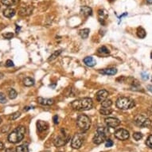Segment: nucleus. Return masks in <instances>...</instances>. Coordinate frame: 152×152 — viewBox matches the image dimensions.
I'll use <instances>...</instances> for the list:
<instances>
[{
	"mask_svg": "<svg viewBox=\"0 0 152 152\" xmlns=\"http://www.w3.org/2000/svg\"><path fill=\"white\" fill-rule=\"evenodd\" d=\"M71 106L77 111H88L93 107V101L91 98H81L72 102Z\"/></svg>",
	"mask_w": 152,
	"mask_h": 152,
	"instance_id": "1",
	"label": "nucleus"
},
{
	"mask_svg": "<svg viewBox=\"0 0 152 152\" xmlns=\"http://www.w3.org/2000/svg\"><path fill=\"white\" fill-rule=\"evenodd\" d=\"M26 133V128L23 126H19L16 128L11 134L8 135V141L11 143H19L24 139Z\"/></svg>",
	"mask_w": 152,
	"mask_h": 152,
	"instance_id": "2",
	"label": "nucleus"
},
{
	"mask_svg": "<svg viewBox=\"0 0 152 152\" xmlns=\"http://www.w3.org/2000/svg\"><path fill=\"white\" fill-rule=\"evenodd\" d=\"M109 135V130L108 128H104V127H100L96 130V132L94 135L93 141L95 144L100 145L102 143H104L107 139V138Z\"/></svg>",
	"mask_w": 152,
	"mask_h": 152,
	"instance_id": "3",
	"label": "nucleus"
},
{
	"mask_svg": "<svg viewBox=\"0 0 152 152\" xmlns=\"http://www.w3.org/2000/svg\"><path fill=\"white\" fill-rule=\"evenodd\" d=\"M135 101L133 100L132 99L129 97L122 96V97L119 98L116 100L117 108H119L120 109H131V108H132L133 107H135Z\"/></svg>",
	"mask_w": 152,
	"mask_h": 152,
	"instance_id": "4",
	"label": "nucleus"
},
{
	"mask_svg": "<svg viewBox=\"0 0 152 152\" xmlns=\"http://www.w3.org/2000/svg\"><path fill=\"white\" fill-rule=\"evenodd\" d=\"M77 124L79 128L82 132H87L91 127V120L88 116L86 115H80L77 118Z\"/></svg>",
	"mask_w": 152,
	"mask_h": 152,
	"instance_id": "5",
	"label": "nucleus"
},
{
	"mask_svg": "<svg viewBox=\"0 0 152 152\" xmlns=\"http://www.w3.org/2000/svg\"><path fill=\"white\" fill-rule=\"evenodd\" d=\"M135 124L137 126L139 127H141V128H147L151 125V121L149 119L148 117L145 116L143 115H138L135 118Z\"/></svg>",
	"mask_w": 152,
	"mask_h": 152,
	"instance_id": "6",
	"label": "nucleus"
},
{
	"mask_svg": "<svg viewBox=\"0 0 152 152\" xmlns=\"http://www.w3.org/2000/svg\"><path fill=\"white\" fill-rule=\"evenodd\" d=\"M85 140V136L82 134H76L71 142V146L74 149H79L81 147Z\"/></svg>",
	"mask_w": 152,
	"mask_h": 152,
	"instance_id": "7",
	"label": "nucleus"
},
{
	"mask_svg": "<svg viewBox=\"0 0 152 152\" xmlns=\"http://www.w3.org/2000/svg\"><path fill=\"white\" fill-rule=\"evenodd\" d=\"M69 135H67L66 134H65V133H61L60 135H58L54 140V144L56 147H62L69 142Z\"/></svg>",
	"mask_w": 152,
	"mask_h": 152,
	"instance_id": "8",
	"label": "nucleus"
},
{
	"mask_svg": "<svg viewBox=\"0 0 152 152\" xmlns=\"http://www.w3.org/2000/svg\"><path fill=\"white\" fill-rule=\"evenodd\" d=\"M114 135L116 139H120V140H126L129 138L130 134H129L128 131H127L125 129L120 128L117 130L116 132H115V134H114Z\"/></svg>",
	"mask_w": 152,
	"mask_h": 152,
	"instance_id": "9",
	"label": "nucleus"
},
{
	"mask_svg": "<svg viewBox=\"0 0 152 152\" xmlns=\"http://www.w3.org/2000/svg\"><path fill=\"white\" fill-rule=\"evenodd\" d=\"M120 120H118L116 118H113V117H108L105 119V124H107L108 127L109 128H115L118 126L120 125Z\"/></svg>",
	"mask_w": 152,
	"mask_h": 152,
	"instance_id": "10",
	"label": "nucleus"
},
{
	"mask_svg": "<svg viewBox=\"0 0 152 152\" xmlns=\"http://www.w3.org/2000/svg\"><path fill=\"white\" fill-rule=\"evenodd\" d=\"M96 100H97V101H99V102L104 101V100H106L107 97L108 96V92L105 89L100 90L97 93H96Z\"/></svg>",
	"mask_w": 152,
	"mask_h": 152,
	"instance_id": "11",
	"label": "nucleus"
},
{
	"mask_svg": "<svg viewBox=\"0 0 152 152\" xmlns=\"http://www.w3.org/2000/svg\"><path fill=\"white\" fill-rule=\"evenodd\" d=\"M38 103L41 105L44 106H50L54 104V100L53 99H47V98L38 97Z\"/></svg>",
	"mask_w": 152,
	"mask_h": 152,
	"instance_id": "12",
	"label": "nucleus"
},
{
	"mask_svg": "<svg viewBox=\"0 0 152 152\" xmlns=\"http://www.w3.org/2000/svg\"><path fill=\"white\" fill-rule=\"evenodd\" d=\"M37 128H38V131L39 132H42L48 129L49 124H48V123L45 122V121L39 120L37 123Z\"/></svg>",
	"mask_w": 152,
	"mask_h": 152,
	"instance_id": "13",
	"label": "nucleus"
},
{
	"mask_svg": "<svg viewBox=\"0 0 152 152\" xmlns=\"http://www.w3.org/2000/svg\"><path fill=\"white\" fill-rule=\"evenodd\" d=\"M81 14L83 15L84 16H85V17L91 16L93 15V10H92V8L89 7L84 6V7H81Z\"/></svg>",
	"mask_w": 152,
	"mask_h": 152,
	"instance_id": "14",
	"label": "nucleus"
},
{
	"mask_svg": "<svg viewBox=\"0 0 152 152\" xmlns=\"http://www.w3.org/2000/svg\"><path fill=\"white\" fill-rule=\"evenodd\" d=\"M15 10L13 9V8H7L3 11V15L6 17V18H8V19H11L15 15Z\"/></svg>",
	"mask_w": 152,
	"mask_h": 152,
	"instance_id": "15",
	"label": "nucleus"
},
{
	"mask_svg": "<svg viewBox=\"0 0 152 152\" xmlns=\"http://www.w3.org/2000/svg\"><path fill=\"white\" fill-rule=\"evenodd\" d=\"M33 11V7H22L20 9L19 14L22 16H27L30 15Z\"/></svg>",
	"mask_w": 152,
	"mask_h": 152,
	"instance_id": "16",
	"label": "nucleus"
},
{
	"mask_svg": "<svg viewBox=\"0 0 152 152\" xmlns=\"http://www.w3.org/2000/svg\"><path fill=\"white\" fill-rule=\"evenodd\" d=\"M100 73H102V74L113 76V75H116L117 73V69H115V68H108V69H105L100 70Z\"/></svg>",
	"mask_w": 152,
	"mask_h": 152,
	"instance_id": "17",
	"label": "nucleus"
},
{
	"mask_svg": "<svg viewBox=\"0 0 152 152\" xmlns=\"http://www.w3.org/2000/svg\"><path fill=\"white\" fill-rule=\"evenodd\" d=\"M84 62H85V64L87 66L89 67H93L96 64V60L93 57H85L84 59Z\"/></svg>",
	"mask_w": 152,
	"mask_h": 152,
	"instance_id": "18",
	"label": "nucleus"
},
{
	"mask_svg": "<svg viewBox=\"0 0 152 152\" xmlns=\"http://www.w3.org/2000/svg\"><path fill=\"white\" fill-rule=\"evenodd\" d=\"M19 2V0H1L2 4H3L7 7H11L14 5H16Z\"/></svg>",
	"mask_w": 152,
	"mask_h": 152,
	"instance_id": "19",
	"label": "nucleus"
},
{
	"mask_svg": "<svg viewBox=\"0 0 152 152\" xmlns=\"http://www.w3.org/2000/svg\"><path fill=\"white\" fill-rule=\"evenodd\" d=\"M34 79L32 77H26L23 80V84L24 85L26 86V87H30L34 85Z\"/></svg>",
	"mask_w": 152,
	"mask_h": 152,
	"instance_id": "20",
	"label": "nucleus"
},
{
	"mask_svg": "<svg viewBox=\"0 0 152 152\" xmlns=\"http://www.w3.org/2000/svg\"><path fill=\"white\" fill-rule=\"evenodd\" d=\"M112 109L110 108H104L102 107L100 110V113L103 115V116H108L110 114H112Z\"/></svg>",
	"mask_w": 152,
	"mask_h": 152,
	"instance_id": "21",
	"label": "nucleus"
},
{
	"mask_svg": "<svg viewBox=\"0 0 152 152\" xmlns=\"http://www.w3.org/2000/svg\"><path fill=\"white\" fill-rule=\"evenodd\" d=\"M147 35L146 30L143 27H139L137 29V36L140 38H144Z\"/></svg>",
	"mask_w": 152,
	"mask_h": 152,
	"instance_id": "22",
	"label": "nucleus"
},
{
	"mask_svg": "<svg viewBox=\"0 0 152 152\" xmlns=\"http://www.w3.org/2000/svg\"><path fill=\"white\" fill-rule=\"evenodd\" d=\"M89 29H83V30H80L79 34H80V35H81L82 38L85 39L88 38V37L89 35Z\"/></svg>",
	"mask_w": 152,
	"mask_h": 152,
	"instance_id": "23",
	"label": "nucleus"
},
{
	"mask_svg": "<svg viewBox=\"0 0 152 152\" xmlns=\"http://www.w3.org/2000/svg\"><path fill=\"white\" fill-rule=\"evenodd\" d=\"M98 54L101 55H108L109 54V50L107 49V47L102 46L100 49H98Z\"/></svg>",
	"mask_w": 152,
	"mask_h": 152,
	"instance_id": "24",
	"label": "nucleus"
},
{
	"mask_svg": "<svg viewBox=\"0 0 152 152\" xmlns=\"http://www.w3.org/2000/svg\"><path fill=\"white\" fill-rule=\"evenodd\" d=\"M8 96H9L10 99L14 100V99H15L17 97L18 93H17V92L14 89H11L9 90V92H8Z\"/></svg>",
	"mask_w": 152,
	"mask_h": 152,
	"instance_id": "25",
	"label": "nucleus"
},
{
	"mask_svg": "<svg viewBox=\"0 0 152 152\" xmlns=\"http://www.w3.org/2000/svg\"><path fill=\"white\" fill-rule=\"evenodd\" d=\"M16 152H29V149L26 145H20L19 147H17Z\"/></svg>",
	"mask_w": 152,
	"mask_h": 152,
	"instance_id": "26",
	"label": "nucleus"
},
{
	"mask_svg": "<svg viewBox=\"0 0 152 152\" xmlns=\"http://www.w3.org/2000/svg\"><path fill=\"white\" fill-rule=\"evenodd\" d=\"M101 105L102 107H104V108H110L111 106L112 105V101L111 100L106 99L104 101L101 102Z\"/></svg>",
	"mask_w": 152,
	"mask_h": 152,
	"instance_id": "27",
	"label": "nucleus"
},
{
	"mask_svg": "<svg viewBox=\"0 0 152 152\" xmlns=\"http://www.w3.org/2000/svg\"><path fill=\"white\" fill-rule=\"evenodd\" d=\"M61 52H62L61 50L55 51L54 53V54H53L51 55L50 57V58H49V61H53V60H54V59L57 58V57H58L59 55L61 54Z\"/></svg>",
	"mask_w": 152,
	"mask_h": 152,
	"instance_id": "28",
	"label": "nucleus"
},
{
	"mask_svg": "<svg viewBox=\"0 0 152 152\" xmlns=\"http://www.w3.org/2000/svg\"><path fill=\"white\" fill-rule=\"evenodd\" d=\"M133 138L136 141L140 140L141 139L143 138V134L141 132H135L133 134Z\"/></svg>",
	"mask_w": 152,
	"mask_h": 152,
	"instance_id": "29",
	"label": "nucleus"
},
{
	"mask_svg": "<svg viewBox=\"0 0 152 152\" xmlns=\"http://www.w3.org/2000/svg\"><path fill=\"white\" fill-rule=\"evenodd\" d=\"M20 115H21V113H20L19 112H16L11 114V115L10 116V120H15L18 119V118L20 116Z\"/></svg>",
	"mask_w": 152,
	"mask_h": 152,
	"instance_id": "30",
	"label": "nucleus"
},
{
	"mask_svg": "<svg viewBox=\"0 0 152 152\" xmlns=\"http://www.w3.org/2000/svg\"><path fill=\"white\" fill-rule=\"evenodd\" d=\"M7 102V100L5 94L0 93V104H6Z\"/></svg>",
	"mask_w": 152,
	"mask_h": 152,
	"instance_id": "31",
	"label": "nucleus"
},
{
	"mask_svg": "<svg viewBox=\"0 0 152 152\" xmlns=\"http://www.w3.org/2000/svg\"><path fill=\"white\" fill-rule=\"evenodd\" d=\"M14 36H15V34L13 33H11V32H8L7 34H3V37L6 39H11L14 38Z\"/></svg>",
	"mask_w": 152,
	"mask_h": 152,
	"instance_id": "32",
	"label": "nucleus"
},
{
	"mask_svg": "<svg viewBox=\"0 0 152 152\" xmlns=\"http://www.w3.org/2000/svg\"><path fill=\"white\" fill-rule=\"evenodd\" d=\"M146 144L147 145V147H149L150 148L152 149V135L147 138V139L146 141Z\"/></svg>",
	"mask_w": 152,
	"mask_h": 152,
	"instance_id": "33",
	"label": "nucleus"
},
{
	"mask_svg": "<svg viewBox=\"0 0 152 152\" xmlns=\"http://www.w3.org/2000/svg\"><path fill=\"white\" fill-rule=\"evenodd\" d=\"M113 146V141L111 140V139H106V143H105V147H111Z\"/></svg>",
	"mask_w": 152,
	"mask_h": 152,
	"instance_id": "34",
	"label": "nucleus"
},
{
	"mask_svg": "<svg viewBox=\"0 0 152 152\" xmlns=\"http://www.w3.org/2000/svg\"><path fill=\"white\" fill-rule=\"evenodd\" d=\"M14 65H15V64H14V62L12 61L11 60H7L6 61V66L7 67H13Z\"/></svg>",
	"mask_w": 152,
	"mask_h": 152,
	"instance_id": "35",
	"label": "nucleus"
},
{
	"mask_svg": "<svg viewBox=\"0 0 152 152\" xmlns=\"http://www.w3.org/2000/svg\"><path fill=\"white\" fill-rule=\"evenodd\" d=\"M10 127H11V125H7V126H4L3 128H2L1 130V132L3 133H6L8 131H9V129H10Z\"/></svg>",
	"mask_w": 152,
	"mask_h": 152,
	"instance_id": "36",
	"label": "nucleus"
},
{
	"mask_svg": "<svg viewBox=\"0 0 152 152\" xmlns=\"http://www.w3.org/2000/svg\"><path fill=\"white\" fill-rule=\"evenodd\" d=\"M142 78L143 80H148L149 78V75L146 73H142Z\"/></svg>",
	"mask_w": 152,
	"mask_h": 152,
	"instance_id": "37",
	"label": "nucleus"
},
{
	"mask_svg": "<svg viewBox=\"0 0 152 152\" xmlns=\"http://www.w3.org/2000/svg\"><path fill=\"white\" fill-rule=\"evenodd\" d=\"M53 120H54V123L55 124H57L59 123L58 116H54V118H53Z\"/></svg>",
	"mask_w": 152,
	"mask_h": 152,
	"instance_id": "38",
	"label": "nucleus"
},
{
	"mask_svg": "<svg viewBox=\"0 0 152 152\" xmlns=\"http://www.w3.org/2000/svg\"><path fill=\"white\" fill-rule=\"evenodd\" d=\"M34 109V107H25V108H24V110H25V111H28V110H30V109Z\"/></svg>",
	"mask_w": 152,
	"mask_h": 152,
	"instance_id": "39",
	"label": "nucleus"
},
{
	"mask_svg": "<svg viewBox=\"0 0 152 152\" xmlns=\"http://www.w3.org/2000/svg\"><path fill=\"white\" fill-rule=\"evenodd\" d=\"M5 152H14V149L13 148H7Z\"/></svg>",
	"mask_w": 152,
	"mask_h": 152,
	"instance_id": "40",
	"label": "nucleus"
},
{
	"mask_svg": "<svg viewBox=\"0 0 152 152\" xmlns=\"http://www.w3.org/2000/svg\"><path fill=\"white\" fill-rule=\"evenodd\" d=\"M3 148H4L3 143L2 142H0V151H1V150H3Z\"/></svg>",
	"mask_w": 152,
	"mask_h": 152,
	"instance_id": "41",
	"label": "nucleus"
},
{
	"mask_svg": "<svg viewBox=\"0 0 152 152\" xmlns=\"http://www.w3.org/2000/svg\"><path fill=\"white\" fill-rule=\"evenodd\" d=\"M147 89H148L149 91H150V92H151V93H152V85H148V86H147Z\"/></svg>",
	"mask_w": 152,
	"mask_h": 152,
	"instance_id": "42",
	"label": "nucleus"
},
{
	"mask_svg": "<svg viewBox=\"0 0 152 152\" xmlns=\"http://www.w3.org/2000/svg\"><path fill=\"white\" fill-rule=\"evenodd\" d=\"M146 1L148 4H152V0H146Z\"/></svg>",
	"mask_w": 152,
	"mask_h": 152,
	"instance_id": "43",
	"label": "nucleus"
},
{
	"mask_svg": "<svg viewBox=\"0 0 152 152\" xmlns=\"http://www.w3.org/2000/svg\"><path fill=\"white\" fill-rule=\"evenodd\" d=\"M19 30H20V27L19 28V26H17V29H16V32L19 33Z\"/></svg>",
	"mask_w": 152,
	"mask_h": 152,
	"instance_id": "44",
	"label": "nucleus"
},
{
	"mask_svg": "<svg viewBox=\"0 0 152 152\" xmlns=\"http://www.w3.org/2000/svg\"><path fill=\"white\" fill-rule=\"evenodd\" d=\"M3 74L2 73H0V79H1V78H3Z\"/></svg>",
	"mask_w": 152,
	"mask_h": 152,
	"instance_id": "45",
	"label": "nucleus"
},
{
	"mask_svg": "<svg viewBox=\"0 0 152 152\" xmlns=\"http://www.w3.org/2000/svg\"><path fill=\"white\" fill-rule=\"evenodd\" d=\"M1 123H2V119L0 118V124H1Z\"/></svg>",
	"mask_w": 152,
	"mask_h": 152,
	"instance_id": "46",
	"label": "nucleus"
},
{
	"mask_svg": "<svg viewBox=\"0 0 152 152\" xmlns=\"http://www.w3.org/2000/svg\"><path fill=\"white\" fill-rule=\"evenodd\" d=\"M109 1H110V2H113L114 0H109Z\"/></svg>",
	"mask_w": 152,
	"mask_h": 152,
	"instance_id": "47",
	"label": "nucleus"
},
{
	"mask_svg": "<svg viewBox=\"0 0 152 152\" xmlns=\"http://www.w3.org/2000/svg\"><path fill=\"white\" fill-rule=\"evenodd\" d=\"M151 59H152V53H151Z\"/></svg>",
	"mask_w": 152,
	"mask_h": 152,
	"instance_id": "48",
	"label": "nucleus"
},
{
	"mask_svg": "<svg viewBox=\"0 0 152 152\" xmlns=\"http://www.w3.org/2000/svg\"><path fill=\"white\" fill-rule=\"evenodd\" d=\"M0 66H1V63H0Z\"/></svg>",
	"mask_w": 152,
	"mask_h": 152,
	"instance_id": "49",
	"label": "nucleus"
}]
</instances>
